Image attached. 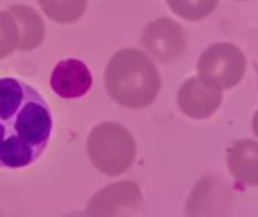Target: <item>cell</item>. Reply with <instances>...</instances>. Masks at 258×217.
I'll list each match as a JSON object with an SVG mask.
<instances>
[{
	"instance_id": "cell-16",
	"label": "cell",
	"mask_w": 258,
	"mask_h": 217,
	"mask_svg": "<svg viewBox=\"0 0 258 217\" xmlns=\"http://www.w3.org/2000/svg\"><path fill=\"white\" fill-rule=\"evenodd\" d=\"M238 2H246V0H238Z\"/></svg>"
},
{
	"instance_id": "cell-4",
	"label": "cell",
	"mask_w": 258,
	"mask_h": 217,
	"mask_svg": "<svg viewBox=\"0 0 258 217\" xmlns=\"http://www.w3.org/2000/svg\"><path fill=\"white\" fill-rule=\"evenodd\" d=\"M244 53L231 43H216L207 47L198 62V78L216 88L231 90L244 76Z\"/></svg>"
},
{
	"instance_id": "cell-15",
	"label": "cell",
	"mask_w": 258,
	"mask_h": 217,
	"mask_svg": "<svg viewBox=\"0 0 258 217\" xmlns=\"http://www.w3.org/2000/svg\"><path fill=\"white\" fill-rule=\"evenodd\" d=\"M252 131L258 137V110H256V113L253 114V119H252Z\"/></svg>"
},
{
	"instance_id": "cell-2",
	"label": "cell",
	"mask_w": 258,
	"mask_h": 217,
	"mask_svg": "<svg viewBox=\"0 0 258 217\" xmlns=\"http://www.w3.org/2000/svg\"><path fill=\"white\" fill-rule=\"evenodd\" d=\"M105 87L118 105L142 110L157 99L161 90V76L143 52L123 49L114 53L106 65Z\"/></svg>"
},
{
	"instance_id": "cell-13",
	"label": "cell",
	"mask_w": 258,
	"mask_h": 217,
	"mask_svg": "<svg viewBox=\"0 0 258 217\" xmlns=\"http://www.w3.org/2000/svg\"><path fill=\"white\" fill-rule=\"evenodd\" d=\"M217 2L219 0H167V5L184 20L199 22L216 10Z\"/></svg>"
},
{
	"instance_id": "cell-5",
	"label": "cell",
	"mask_w": 258,
	"mask_h": 217,
	"mask_svg": "<svg viewBox=\"0 0 258 217\" xmlns=\"http://www.w3.org/2000/svg\"><path fill=\"white\" fill-rule=\"evenodd\" d=\"M142 44L148 53L160 62H172L182 56L187 49L182 28L167 17L158 19L143 29Z\"/></svg>"
},
{
	"instance_id": "cell-11",
	"label": "cell",
	"mask_w": 258,
	"mask_h": 217,
	"mask_svg": "<svg viewBox=\"0 0 258 217\" xmlns=\"http://www.w3.org/2000/svg\"><path fill=\"white\" fill-rule=\"evenodd\" d=\"M19 28V46L20 50H32L38 47L44 40V23L40 14L25 5H16L10 8Z\"/></svg>"
},
{
	"instance_id": "cell-3",
	"label": "cell",
	"mask_w": 258,
	"mask_h": 217,
	"mask_svg": "<svg viewBox=\"0 0 258 217\" xmlns=\"http://www.w3.org/2000/svg\"><path fill=\"white\" fill-rule=\"evenodd\" d=\"M87 152L93 166L108 176H117L133 166L137 144L123 125L105 122L93 128L87 140Z\"/></svg>"
},
{
	"instance_id": "cell-6",
	"label": "cell",
	"mask_w": 258,
	"mask_h": 217,
	"mask_svg": "<svg viewBox=\"0 0 258 217\" xmlns=\"http://www.w3.org/2000/svg\"><path fill=\"white\" fill-rule=\"evenodd\" d=\"M222 90L202 82L199 78L187 79L178 91L181 111L196 120L211 117L222 103Z\"/></svg>"
},
{
	"instance_id": "cell-10",
	"label": "cell",
	"mask_w": 258,
	"mask_h": 217,
	"mask_svg": "<svg viewBox=\"0 0 258 217\" xmlns=\"http://www.w3.org/2000/svg\"><path fill=\"white\" fill-rule=\"evenodd\" d=\"M231 175L247 187H258V143L249 138L234 141L226 152Z\"/></svg>"
},
{
	"instance_id": "cell-9",
	"label": "cell",
	"mask_w": 258,
	"mask_h": 217,
	"mask_svg": "<svg viewBox=\"0 0 258 217\" xmlns=\"http://www.w3.org/2000/svg\"><path fill=\"white\" fill-rule=\"evenodd\" d=\"M231 205V191L228 185L216 178L202 179L193 190L188 203L187 214L201 215V214H225L226 208Z\"/></svg>"
},
{
	"instance_id": "cell-7",
	"label": "cell",
	"mask_w": 258,
	"mask_h": 217,
	"mask_svg": "<svg viewBox=\"0 0 258 217\" xmlns=\"http://www.w3.org/2000/svg\"><path fill=\"white\" fill-rule=\"evenodd\" d=\"M93 78L88 67L75 58L58 62L50 75L52 90L62 99H76L88 93Z\"/></svg>"
},
{
	"instance_id": "cell-14",
	"label": "cell",
	"mask_w": 258,
	"mask_h": 217,
	"mask_svg": "<svg viewBox=\"0 0 258 217\" xmlns=\"http://www.w3.org/2000/svg\"><path fill=\"white\" fill-rule=\"evenodd\" d=\"M19 46V28L11 13L0 11V58L10 56Z\"/></svg>"
},
{
	"instance_id": "cell-1",
	"label": "cell",
	"mask_w": 258,
	"mask_h": 217,
	"mask_svg": "<svg viewBox=\"0 0 258 217\" xmlns=\"http://www.w3.org/2000/svg\"><path fill=\"white\" fill-rule=\"evenodd\" d=\"M52 128L50 106L34 87L0 78V167L34 164L46 151Z\"/></svg>"
},
{
	"instance_id": "cell-8",
	"label": "cell",
	"mask_w": 258,
	"mask_h": 217,
	"mask_svg": "<svg viewBox=\"0 0 258 217\" xmlns=\"http://www.w3.org/2000/svg\"><path fill=\"white\" fill-rule=\"evenodd\" d=\"M140 202L142 191L136 182H115L93 196L88 203V212L93 215H112L123 208H137Z\"/></svg>"
},
{
	"instance_id": "cell-12",
	"label": "cell",
	"mask_w": 258,
	"mask_h": 217,
	"mask_svg": "<svg viewBox=\"0 0 258 217\" xmlns=\"http://www.w3.org/2000/svg\"><path fill=\"white\" fill-rule=\"evenodd\" d=\"M44 14L59 23H75L82 17L87 8V0H38Z\"/></svg>"
}]
</instances>
